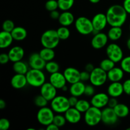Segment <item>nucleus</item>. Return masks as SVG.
Returning a JSON list of instances; mask_svg holds the SVG:
<instances>
[{
	"instance_id": "obj_1",
	"label": "nucleus",
	"mask_w": 130,
	"mask_h": 130,
	"mask_svg": "<svg viewBox=\"0 0 130 130\" xmlns=\"http://www.w3.org/2000/svg\"><path fill=\"white\" fill-rule=\"evenodd\" d=\"M108 24L110 27H123L128 19V13L123 5H111L106 11Z\"/></svg>"
},
{
	"instance_id": "obj_2",
	"label": "nucleus",
	"mask_w": 130,
	"mask_h": 130,
	"mask_svg": "<svg viewBox=\"0 0 130 130\" xmlns=\"http://www.w3.org/2000/svg\"><path fill=\"white\" fill-rule=\"evenodd\" d=\"M57 30L53 29L45 30L41 36L40 42L43 47L55 49L59 44L60 41Z\"/></svg>"
},
{
	"instance_id": "obj_3",
	"label": "nucleus",
	"mask_w": 130,
	"mask_h": 130,
	"mask_svg": "<svg viewBox=\"0 0 130 130\" xmlns=\"http://www.w3.org/2000/svg\"><path fill=\"white\" fill-rule=\"evenodd\" d=\"M43 70L29 69L25 74L29 86L34 88H40L43 84L46 82V75Z\"/></svg>"
},
{
	"instance_id": "obj_4",
	"label": "nucleus",
	"mask_w": 130,
	"mask_h": 130,
	"mask_svg": "<svg viewBox=\"0 0 130 130\" xmlns=\"http://www.w3.org/2000/svg\"><path fill=\"white\" fill-rule=\"evenodd\" d=\"M74 27L78 33L83 36H88L93 34L94 28L91 19L87 17L80 16L75 20Z\"/></svg>"
},
{
	"instance_id": "obj_5",
	"label": "nucleus",
	"mask_w": 130,
	"mask_h": 130,
	"mask_svg": "<svg viewBox=\"0 0 130 130\" xmlns=\"http://www.w3.org/2000/svg\"><path fill=\"white\" fill-rule=\"evenodd\" d=\"M84 121L90 127L97 126L102 122V109L91 105L90 109L84 113Z\"/></svg>"
},
{
	"instance_id": "obj_6",
	"label": "nucleus",
	"mask_w": 130,
	"mask_h": 130,
	"mask_svg": "<svg viewBox=\"0 0 130 130\" xmlns=\"http://www.w3.org/2000/svg\"><path fill=\"white\" fill-rule=\"evenodd\" d=\"M50 107L56 114H64L70 107L68 98L63 95H57L50 101Z\"/></svg>"
},
{
	"instance_id": "obj_7",
	"label": "nucleus",
	"mask_w": 130,
	"mask_h": 130,
	"mask_svg": "<svg viewBox=\"0 0 130 130\" xmlns=\"http://www.w3.org/2000/svg\"><path fill=\"white\" fill-rule=\"evenodd\" d=\"M107 80V72L100 67H95L90 72V78L89 81L95 87H101L106 83Z\"/></svg>"
},
{
	"instance_id": "obj_8",
	"label": "nucleus",
	"mask_w": 130,
	"mask_h": 130,
	"mask_svg": "<svg viewBox=\"0 0 130 130\" xmlns=\"http://www.w3.org/2000/svg\"><path fill=\"white\" fill-rule=\"evenodd\" d=\"M105 53L107 57L115 62L116 63H120L124 57V52L121 47L117 43H109L105 48Z\"/></svg>"
},
{
	"instance_id": "obj_9",
	"label": "nucleus",
	"mask_w": 130,
	"mask_h": 130,
	"mask_svg": "<svg viewBox=\"0 0 130 130\" xmlns=\"http://www.w3.org/2000/svg\"><path fill=\"white\" fill-rule=\"evenodd\" d=\"M54 116L55 112L52 108L46 106L39 108L36 114V119L41 125L46 126L53 123Z\"/></svg>"
},
{
	"instance_id": "obj_10",
	"label": "nucleus",
	"mask_w": 130,
	"mask_h": 130,
	"mask_svg": "<svg viewBox=\"0 0 130 130\" xmlns=\"http://www.w3.org/2000/svg\"><path fill=\"white\" fill-rule=\"evenodd\" d=\"M119 119L114 111V108L107 106L102 109V122L105 125H114L118 123Z\"/></svg>"
},
{
	"instance_id": "obj_11",
	"label": "nucleus",
	"mask_w": 130,
	"mask_h": 130,
	"mask_svg": "<svg viewBox=\"0 0 130 130\" xmlns=\"http://www.w3.org/2000/svg\"><path fill=\"white\" fill-rule=\"evenodd\" d=\"M94 31L93 34L104 30L107 27L108 24L106 14L104 13H97L91 19Z\"/></svg>"
},
{
	"instance_id": "obj_12",
	"label": "nucleus",
	"mask_w": 130,
	"mask_h": 130,
	"mask_svg": "<svg viewBox=\"0 0 130 130\" xmlns=\"http://www.w3.org/2000/svg\"><path fill=\"white\" fill-rule=\"evenodd\" d=\"M107 34L102 31L93 34L91 40V45L95 50H100L106 47L109 42Z\"/></svg>"
},
{
	"instance_id": "obj_13",
	"label": "nucleus",
	"mask_w": 130,
	"mask_h": 130,
	"mask_svg": "<svg viewBox=\"0 0 130 130\" xmlns=\"http://www.w3.org/2000/svg\"><path fill=\"white\" fill-rule=\"evenodd\" d=\"M109 98L107 93H96L91 97L90 103L92 106L102 109L107 106Z\"/></svg>"
},
{
	"instance_id": "obj_14",
	"label": "nucleus",
	"mask_w": 130,
	"mask_h": 130,
	"mask_svg": "<svg viewBox=\"0 0 130 130\" xmlns=\"http://www.w3.org/2000/svg\"><path fill=\"white\" fill-rule=\"evenodd\" d=\"M46 62L40 56L39 53H32L29 57L28 64L30 69L43 70Z\"/></svg>"
},
{
	"instance_id": "obj_15",
	"label": "nucleus",
	"mask_w": 130,
	"mask_h": 130,
	"mask_svg": "<svg viewBox=\"0 0 130 130\" xmlns=\"http://www.w3.org/2000/svg\"><path fill=\"white\" fill-rule=\"evenodd\" d=\"M40 94L50 102L57 95V89L50 83L45 82L40 88Z\"/></svg>"
},
{
	"instance_id": "obj_16",
	"label": "nucleus",
	"mask_w": 130,
	"mask_h": 130,
	"mask_svg": "<svg viewBox=\"0 0 130 130\" xmlns=\"http://www.w3.org/2000/svg\"><path fill=\"white\" fill-rule=\"evenodd\" d=\"M49 82L52 84L57 90H62V88L67 85V83L63 73L59 71L50 75Z\"/></svg>"
},
{
	"instance_id": "obj_17",
	"label": "nucleus",
	"mask_w": 130,
	"mask_h": 130,
	"mask_svg": "<svg viewBox=\"0 0 130 130\" xmlns=\"http://www.w3.org/2000/svg\"><path fill=\"white\" fill-rule=\"evenodd\" d=\"M63 114L67 123L72 124H77L82 119V113L79 111L75 107H71Z\"/></svg>"
},
{
	"instance_id": "obj_18",
	"label": "nucleus",
	"mask_w": 130,
	"mask_h": 130,
	"mask_svg": "<svg viewBox=\"0 0 130 130\" xmlns=\"http://www.w3.org/2000/svg\"><path fill=\"white\" fill-rule=\"evenodd\" d=\"M63 75L67 80V83L73 84L80 80V74L81 72L77 69L73 67H67L63 72Z\"/></svg>"
},
{
	"instance_id": "obj_19",
	"label": "nucleus",
	"mask_w": 130,
	"mask_h": 130,
	"mask_svg": "<svg viewBox=\"0 0 130 130\" xmlns=\"http://www.w3.org/2000/svg\"><path fill=\"white\" fill-rule=\"evenodd\" d=\"M107 93L110 97L119 98L124 93L123 83L121 82H110L107 89Z\"/></svg>"
},
{
	"instance_id": "obj_20",
	"label": "nucleus",
	"mask_w": 130,
	"mask_h": 130,
	"mask_svg": "<svg viewBox=\"0 0 130 130\" xmlns=\"http://www.w3.org/2000/svg\"><path fill=\"white\" fill-rule=\"evenodd\" d=\"M8 54L10 57V60L14 63L18 61L22 60L25 55V51L20 46H14L9 50Z\"/></svg>"
},
{
	"instance_id": "obj_21",
	"label": "nucleus",
	"mask_w": 130,
	"mask_h": 130,
	"mask_svg": "<svg viewBox=\"0 0 130 130\" xmlns=\"http://www.w3.org/2000/svg\"><path fill=\"white\" fill-rule=\"evenodd\" d=\"M10 84L14 89L20 90L24 88L28 85L26 76L25 74H15L11 77L10 80Z\"/></svg>"
},
{
	"instance_id": "obj_22",
	"label": "nucleus",
	"mask_w": 130,
	"mask_h": 130,
	"mask_svg": "<svg viewBox=\"0 0 130 130\" xmlns=\"http://www.w3.org/2000/svg\"><path fill=\"white\" fill-rule=\"evenodd\" d=\"M124 73L121 67L115 66L107 72L108 80L110 82H121L124 78Z\"/></svg>"
},
{
	"instance_id": "obj_23",
	"label": "nucleus",
	"mask_w": 130,
	"mask_h": 130,
	"mask_svg": "<svg viewBox=\"0 0 130 130\" xmlns=\"http://www.w3.org/2000/svg\"><path fill=\"white\" fill-rule=\"evenodd\" d=\"M74 15L70 11H64L60 13L59 18L58 19V22L59 24L62 26L69 27L75 22Z\"/></svg>"
},
{
	"instance_id": "obj_24",
	"label": "nucleus",
	"mask_w": 130,
	"mask_h": 130,
	"mask_svg": "<svg viewBox=\"0 0 130 130\" xmlns=\"http://www.w3.org/2000/svg\"><path fill=\"white\" fill-rule=\"evenodd\" d=\"M86 85L83 81H77L75 83L71 84L69 88V91L71 95L80 97L85 93V90Z\"/></svg>"
},
{
	"instance_id": "obj_25",
	"label": "nucleus",
	"mask_w": 130,
	"mask_h": 130,
	"mask_svg": "<svg viewBox=\"0 0 130 130\" xmlns=\"http://www.w3.org/2000/svg\"><path fill=\"white\" fill-rule=\"evenodd\" d=\"M14 41L11 32L2 30L0 32V48L6 49L9 48Z\"/></svg>"
},
{
	"instance_id": "obj_26",
	"label": "nucleus",
	"mask_w": 130,
	"mask_h": 130,
	"mask_svg": "<svg viewBox=\"0 0 130 130\" xmlns=\"http://www.w3.org/2000/svg\"><path fill=\"white\" fill-rule=\"evenodd\" d=\"M107 34L109 40L112 42H116L122 38L123 30L122 27L112 26L109 29Z\"/></svg>"
},
{
	"instance_id": "obj_27",
	"label": "nucleus",
	"mask_w": 130,
	"mask_h": 130,
	"mask_svg": "<svg viewBox=\"0 0 130 130\" xmlns=\"http://www.w3.org/2000/svg\"><path fill=\"white\" fill-rule=\"evenodd\" d=\"M14 41H22L26 39L27 36V31L24 27L21 26H15L11 32Z\"/></svg>"
},
{
	"instance_id": "obj_28",
	"label": "nucleus",
	"mask_w": 130,
	"mask_h": 130,
	"mask_svg": "<svg viewBox=\"0 0 130 130\" xmlns=\"http://www.w3.org/2000/svg\"><path fill=\"white\" fill-rule=\"evenodd\" d=\"M28 63L24 62L22 60L18 61L13 63L12 69L15 74H26L27 72L29 70Z\"/></svg>"
},
{
	"instance_id": "obj_29",
	"label": "nucleus",
	"mask_w": 130,
	"mask_h": 130,
	"mask_svg": "<svg viewBox=\"0 0 130 130\" xmlns=\"http://www.w3.org/2000/svg\"><path fill=\"white\" fill-rule=\"evenodd\" d=\"M116 114L119 118H125L129 114V108L128 105L123 103H118L114 108Z\"/></svg>"
},
{
	"instance_id": "obj_30",
	"label": "nucleus",
	"mask_w": 130,
	"mask_h": 130,
	"mask_svg": "<svg viewBox=\"0 0 130 130\" xmlns=\"http://www.w3.org/2000/svg\"><path fill=\"white\" fill-rule=\"evenodd\" d=\"M39 53L41 57L46 62L51 60H53V59L55 57V52L54 49H52V48L43 47L39 51Z\"/></svg>"
},
{
	"instance_id": "obj_31",
	"label": "nucleus",
	"mask_w": 130,
	"mask_h": 130,
	"mask_svg": "<svg viewBox=\"0 0 130 130\" xmlns=\"http://www.w3.org/2000/svg\"><path fill=\"white\" fill-rule=\"evenodd\" d=\"M56 30H57V34L61 41L67 40L71 36V30L69 29L68 27L60 25V27L57 28Z\"/></svg>"
},
{
	"instance_id": "obj_32",
	"label": "nucleus",
	"mask_w": 130,
	"mask_h": 130,
	"mask_svg": "<svg viewBox=\"0 0 130 130\" xmlns=\"http://www.w3.org/2000/svg\"><path fill=\"white\" fill-rule=\"evenodd\" d=\"M91 106L90 102H88V100L85 99H79L76 104L75 107L77 109L79 112H81L82 114H84L86 112L90 107Z\"/></svg>"
},
{
	"instance_id": "obj_33",
	"label": "nucleus",
	"mask_w": 130,
	"mask_h": 130,
	"mask_svg": "<svg viewBox=\"0 0 130 130\" xmlns=\"http://www.w3.org/2000/svg\"><path fill=\"white\" fill-rule=\"evenodd\" d=\"M58 9L62 11H69L74 4V0H57Z\"/></svg>"
},
{
	"instance_id": "obj_34",
	"label": "nucleus",
	"mask_w": 130,
	"mask_h": 130,
	"mask_svg": "<svg viewBox=\"0 0 130 130\" xmlns=\"http://www.w3.org/2000/svg\"><path fill=\"white\" fill-rule=\"evenodd\" d=\"M115 62H113L112 60H110V58H109L108 57H107V58L103 59L100 62L99 67L107 72L108 71L111 70L113 67H115Z\"/></svg>"
},
{
	"instance_id": "obj_35",
	"label": "nucleus",
	"mask_w": 130,
	"mask_h": 130,
	"mask_svg": "<svg viewBox=\"0 0 130 130\" xmlns=\"http://www.w3.org/2000/svg\"><path fill=\"white\" fill-rule=\"evenodd\" d=\"M44 69L48 73L51 74L58 72L60 70V66L55 61L51 60L46 62Z\"/></svg>"
},
{
	"instance_id": "obj_36",
	"label": "nucleus",
	"mask_w": 130,
	"mask_h": 130,
	"mask_svg": "<svg viewBox=\"0 0 130 130\" xmlns=\"http://www.w3.org/2000/svg\"><path fill=\"white\" fill-rule=\"evenodd\" d=\"M67 120L63 114H55L54 118H53V123L55 124L59 127L60 128L64 126L67 123Z\"/></svg>"
},
{
	"instance_id": "obj_37",
	"label": "nucleus",
	"mask_w": 130,
	"mask_h": 130,
	"mask_svg": "<svg viewBox=\"0 0 130 130\" xmlns=\"http://www.w3.org/2000/svg\"><path fill=\"white\" fill-rule=\"evenodd\" d=\"M48 102L49 101L46 100L44 96L42 95L39 94V95L36 96V97L34 99V103L36 105V106H37L39 108L44 107L48 105Z\"/></svg>"
},
{
	"instance_id": "obj_38",
	"label": "nucleus",
	"mask_w": 130,
	"mask_h": 130,
	"mask_svg": "<svg viewBox=\"0 0 130 130\" xmlns=\"http://www.w3.org/2000/svg\"><path fill=\"white\" fill-rule=\"evenodd\" d=\"M120 67L125 73L130 74V55L123 57L120 62Z\"/></svg>"
},
{
	"instance_id": "obj_39",
	"label": "nucleus",
	"mask_w": 130,
	"mask_h": 130,
	"mask_svg": "<svg viewBox=\"0 0 130 130\" xmlns=\"http://www.w3.org/2000/svg\"><path fill=\"white\" fill-rule=\"evenodd\" d=\"M46 10L48 11H52L58 10V4L57 0H48L44 5Z\"/></svg>"
},
{
	"instance_id": "obj_40",
	"label": "nucleus",
	"mask_w": 130,
	"mask_h": 130,
	"mask_svg": "<svg viewBox=\"0 0 130 130\" xmlns=\"http://www.w3.org/2000/svg\"><path fill=\"white\" fill-rule=\"evenodd\" d=\"M15 27V23L12 21L10 19H7V20H5L3 22L2 25V29L3 30H5V31L10 32H11L13 30V29Z\"/></svg>"
},
{
	"instance_id": "obj_41",
	"label": "nucleus",
	"mask_w": 130,
	"mask_h": 130,
	"mask_svg": "<svg viewBox=\"0 0 130 130\" xmlns=\"http://www.w3.org/2000/svg\"><path fill=\"white\" fill-rule=\"evenodd\" d=\"M95 86H94L93 85H91V83L88 84V85H86L84 95L86 96H88V97H91L93 95H94L96 93H95Z\"/></svg>"
},
{
	"instance_id": "obj_42",
	"label": "nucleus",
	"mask_w": 130,
	"mask_h": 130,
	"mask_svg": "<svg viewBox=\"0 0 130 130\" xmlns=\"http://www.w3.org/2000/svg\"><path fill=\"white\" fill-rule=\"evenodd\" d=\"M10 127V122L8 119L3 118L0 119V129L8 130Z\"/></svg>"
},
{
	"instance_id": "obj_43",
	"label": "nucleus",
	"mask_w": 130,
	"mask_h": 130,
	"mask_svg": "<svg viewBox=\"0 0 130 130\" xmlns=\"http://www.w3.org/2000/svg\"><path fill=\"white\" fill-rule=\"evenodd\" d=\"M123 89H124V93L130 96V78L126 79L123 83Z\"/></svg>"
},
{
	"instance_id": "obj_44",
	"label": "nucleus",
	"mask_w": 130,
	"mask_h": 130,
	"mask_svg": "<svg viewBox=\"0 0 130 130\" xmlns=\"http://www.w3.org/2000/svg\"><path fill=\"white\" fill-rule=\"evenodd\" d=\"M90 72H88L86 71H83L81 72L80 74V80L83 82H86V81H90Z\"/></svg>"
},
{
	"instance_id": "obj_45",
	"label": "nucleus",
	"mask_w": 130,
	"mask_h": 130,
	"mask_svg": "<svg viewBox=\"0 0 130 130\" xmlns=\"http://www.w3.org/2000/svg\"><path fill=\"white\" fill-rule=\"evenodd\" d=\"M9 61H10V57L8 53H2L0 55V63L1 65L6 64Z\"/></svg>"
},
{
	"instance_id": "obj_46",
	"label": "nucleus",
	"mask_w": 130,
	"mask_h": 130,
	"mask_svg": "<svg viewBox=\"0 0 130 130\" xmlns=\"http://www.w3.org/2000/svg\"><path fill=\"white\" fill-rule=\"evenodd\" d=\"M119 103L118 100V98L115 97H110L109 98V102H108V107H110L111 108H114Z\"/></svg>"
},
{
	"instance_id": "obj_47",
	"label": "nucleus",
	"mask_w": 130,
	"mask_h": 130,
	"mask_svg": "<svg viewBox=\"0 0 130 130\" xmlns=\"http://www.w3.org/2000/svg\"><path fill=\"white\" fill-rule=\"evenodd\" d=\"M69 102L71 107H75L76 104H77V101H78V97L77 96H73V95H71V96L68 98Z\"/></svg>"
},
{
	"instance_id": "obj_48",
	"label": "nucleus",
	"mask_w": 130,
	"mask_h": 130,
	"mask_svg": "<svg viewBox=\"0 0 130 130\" xmlns=\"http://www.w3.org/2000/svg\"><path fill=\"white\" fill-rule=\"evenodd\" d=\"M50 16L51 19H53V20H58V18H59L60 15V13L59 12V11L56 10H54V11H50Z\"/></svg>"
},
{
	"instance_id": "obj_49",
	"label": "nucleus",
	"mask_w": 130,
	"mask_h": 130,
	"mask_svg": "<svg viewBox=\"0 0 130 130\" xmlns=\"http://www.w3.org/2000/svg\"><path fill=\"white\" fill-rule=\"evenodd\" d=\"M128 15H130V0H124L122 5Z\"/></svg>"
},
{
	"instance_id": "obj_50",
	"label": "nucleus",
	"mask_w": 130,
	"mask_h": 130,
	"mask_svg": "<svg viewBox=\"0 0 130 130\" xmlns=\"http://www.w3.org/2000/svg\"><path fill=\"white\" fill-rule=\"evenodd\" d=\"M59 129V127L57 126L56 125V124H55L53 123H51L49 125L46 126V129L47 130H58Z\"/></svg>"
},
{
	"instance_id": "obj_51",
	"label": "nucleus",
	"mask_w": 130,
	"mask_h": 130,
	"mask_svg": "<svg viewBox=\"0 0 130 130\" xmlns=\"http://www.w3.org/2000/svg\"><path fill=\"white\" fill-rule=\"evenodd\" d=\"M95 68V67L93 66V64L91 63H87V64H86V66H85V71H88V72H91V71H92Z\"/></svg>"
},
{
	"instance_id": "obj_52",
	"label": "nucleus",
	"mask_w": 130,
	"mask_h": 130,
	"mask_svg": "<svg viewBox=\"0 0 130 130\" xmlns=\"http://www.w3.org/2000/svg\"><path fill=\"white\" fill-rule=\"evenodd\" d=\"M6 107V103L3 99H1L0 100V109L3 110V109H5Z\"/></svg>"
},
{
	"instance_id": "obj_53",
	"label": "nucleus",
	"mask_w": 130,
	"mask_h": 130,
	"mask_svg": "<svg viewBox=\"0 0 130 130\" xmlns=\"http://www.w3.org/2000/svg\"><path fill=\"white\" fill-rule=\"evenodd\" d=\"M126 44V47L128 49V50L130 51V38H129L128 39H127Z\"/></svg>"
},
{
	"instance_id": "obj_54",
	"label": "nucleus",
	"mask_w": 130,
	"mask_h": 130,
	"mask_svg": "<svg viewBox=\"0 0 130 130\" xmlns=\"http://www.w3.org/2000/svg\"><path fill=\"white\" fill-rule=\"evenodd\" d=\"M88 1L92 4H97L99 3L101 0H88Z\"/></svg>"
},
{
	"instance_id": "obj_55",
	"label": "nucleus",
	"mask_w": 130,
	"mask_h": 130,
	"mask_svg": "<svg viewBox=\"0 0 130 130\" xmlns=\"http://www.w3.org/2000/svg\"><path fill=\"white\" fill-rule=\"evenodd\" d=\"M61 90H62L63 91H69V88L67 87V85H66L65 86H63V88H62V89Z\"/></svg>"
},
{
	"instance_id": "obj_56",
	"label": "nucleus",
	"mask_w": 130,
	"mask_h": 130,
	"mask_svg": "<svg viewBox=\"0 0 130 130\" xmlns=\"http://www.w3.org/2000/svg\"><path fill=\"white\" fill-rule=\"evenodd\" d=\"M129 32H130V22H129Z\"/></svg>"
},
{
	"instance_id": "obj_57",
	"label": "nucleus",
	"mask_w": 130,
	"mask_h": 130,
	"mask_svg": "<svg viewBox=\"0 0 130 130\" xmlns=\"http://www.w3.org/2000/svg\"><path fill=\"white\" fill-rule=\"evenodd\" d=\"M126 129H127V130H130V127H129V128H127Z\"/></svg>"
}]
</instances>
